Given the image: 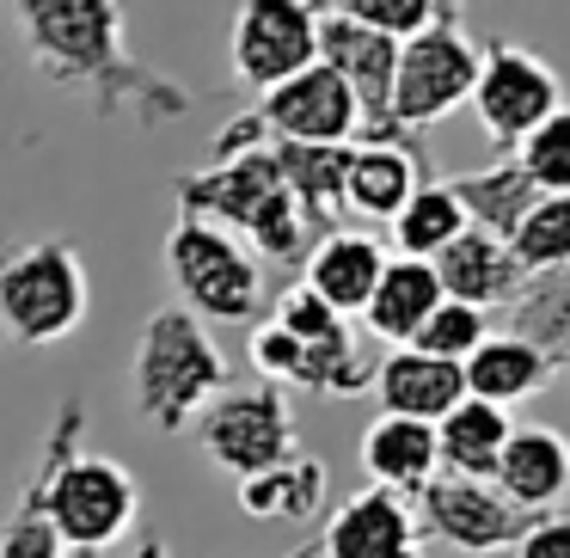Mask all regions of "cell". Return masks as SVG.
<instances>
[{"mask_svg": "<svg viewBox=\"0 0 570 558\" xmlns=\"http://www.w3.org/2000/svg\"><path fill=\"white\" fill-rule=\"evenodd\" d=\"M7 13H13L19 31H26L31 62H38L50 80L80 87V92H99L105 105H124V99H141V92H148V105L160 117L185 111V92H173V87L154 92V80L124 56V38H117V0H7Z\"/></svg>", "mask_w": 570, "mask_h": 558, "instance_id": "6da1fadb", "label": "cell"}, {"mask_svg": "<svg viewBox=\"0 0 570 558\" xmlns=\"http://www.w3.org/2000/svg\"><path fill=\"white\" fill-rule=\"evenodd\" d=\"M80 430H87V411L68 405L38 454L31 491H38V509L56 528L62 552H105V546L129 540V528L141 521V484L124 460L80 448Z\"/></svg>", "mask_w": 570, "mask_h": 558, "instance_id": "7a4b0ae2", "label": "cell"}, {"mask_svg": "<svg viewBox=\"0 0 570 558\" xmlns=\"http://www.w3.org/2000/svg\"><path fill=\"white\" fill-rule=\"evenodd\" d=\"M227 386V356L209 337V320H197L190 307H160L148 313L129 356V393H136V418L154 430L178 435L190 430L203 405Z\"/></svg>", "mask_w": 570, "mask_h": 558, "instance_id": "3957f363", "label": "cell"}, {"mask_svg": "<svg viewBox=\"0 0 570 558\" xmlns=\"http://www.w3.org/2000/svg\"><path fill=\"white\" fill-rule=\"evenodd\" d=\"M178 203H185V215H203V222L239 234L258 258L295 264L307 252V222H301L283 173H276V154L264 148L222 154L209 173L178 185Z\"/></svg>", "mask_w": 570, "mask_h": 558, "instance_id": "277c9868", "label": "cell"}, {"mask_svg": "<svg viewBox=\"0 0 570 558\" xmlns=\"http://www.w3.org/2000/svg\"><path fill=\"white\" fill-rule=\"evenodd\" d=\"M92 283L68 239H31L0 252V337L19 350L62 344L87 325Z\"/></svg>", "mask_w": 570, "mask_h": 558, "instance_id": "5b68a950", "label": "cell"}, {"mask_svg": "<svg viewBox=\"0 0 570 558\" xmlns=\"http://www.w3.org/2000/svg\"><path fill=\"white\" fill-rule=\"evenodd\" d=\"M166 276L185 295L197 320L215 325H252L264 313V258L239 234L178 209L166 234Z\"/></svg>", "mask_w": 570, "mask_h": 558, "instance_id": "8992f818", "label": "cell"}, {"mask_svg": "<svg viewBox=\"0 0 570 558\" xmlns=\"http://www.w3.org/2000/svg\"><path fill=\"white\" fill-rule=\"evenodd\" d=\"M190 435H197V448L209 454V467H222L227 479H252V472L301 454L288 386H271V381L222 386V393L190 418Z\"/></svg>", "mask_w": 570, "mask_h": 558, "instance_id": "52a82bcc", "label": "cell"}, {"mask_svg": "<svg viewBox=\"0 0 570 558\" xmlns=\"http://www.w3.org/2000/svg\"><path fill=\"white\" fill-rule=\"evenodd\" d=\"M472 75H479V43H472L454 19H430L423 31H411V38L399 43L386 124H393V129L442 124L454 105H466Z\"/></svg>", "mask_w": 570, "mask_h": 558, "instance_id": "ba28073f", "label": "cell"}, {"mask_svg": "<svg viewBox=\"0 0 570 558\" xmlns=\"http://www.w3.org/2000/svg\"><path fill=\"white\" fill-rule=\"evenodd\" d=\"M227 50H234L239 87H283L288 75L320 62V0H239Z\"/></svg>", "mask_w": 570, "mask_h": 558, "instance_id": "9c48e42d", "label": "cell"}, {"mask_svg": "<svg viewBox=\"0 0 570 558\" xmlns=\"http://www.w3.org/2000/svg\"><path fill=\"white\" fill-rule=\"evenodd\" d=\"M466 105L497 148H515L540 117H552L558 105H564V87H558V75L533 50H521V43H491V50H479V75H472Z\"/></svg>", "mask_w": 570, "mask_h": 558, "instance_id": "30bf717a", "label": "cell"}, {"mask_svg": "<svg viewBox=\"0 0 570 558\" xmlns=\"http://www.w3.org/2000/svg\"><path fill=\"white\" fill-rule=\"evenodd\" d=\"M411 516H417V533L454 546L466 558H491V552H509L521 533V509L497 491L491 479H466V472H435L417 497H411Z\"/></svg>", "mask_w": 570, "mask_h": 558, "instance_id": "8fae6325", "label": "cell"}, {"mask_svg": "<svg viewBox=\"0 0 570 558\" xmlns=\"http://www.w3.org/2000/svg\"><path fill=\"white\" fill-rule=\"evenodd\" d=\"M258 124L276 141H307V148H350V136L362 129V111L350 99V87L325 62H307L301 75H288L283 87L264 92Z\"/></svg>", "mask_w": 570, "mask_h": 558, "instance_id": "7c38bea8", "label": "cell"}, {"mask_svg": "<svg viewBox=\"0 0 570 558\" xmlns=\"http://www.w3.org/2000/svg\"><path fill=\"white\" fill-rule=\"evenodd\" d=\"M320 62L350 87V99H356V111H362V129H368V136H393L386 99H393L399 43L381 38V31H368V26H356V19H344V13H332V19H320Z\"/></svg>", "mask_w": 570, "mask_h": 558, "instance_id": "4fadbf2b", "label": "cell"}, {"mask_svg": "<svg viewBox=\"0 0 570 558\" xmlns=\"http://www.w3.org/2000/svg\"><path fill=\"white\" fill-rule=\"evenodd\" d=\"M491 484L521 509V516H546V509H564L570 497V435L552 423H515L497 454Z\"/></svg>", "mask_w": 570, "mask_h": 558, "instance_id": "5bb4252c", "label": "cell"}, {"mask_svg": "<svg viewBox=\"0 0 570 558\" xmlns=\"http://www.w3.org/2000/svg\"><path fill=\"white\" fill-rule=\"evenodd\" d=\"M320 558H423L417 546V516L399 491H356L350 503H337V516L320 533Z\"/></svg>", "mask_w": 570, "mask_h": 558, "instance_id": "9a60e30c", "label": "cell"}, {"mask_svg": "<svg viewBox=\"0 0 570 558\" xmlns=\"http://www.w3.org/2000/svg\"><path fill=\"white\" fill-rule=\"evenodd\" d=\"M552 374H558V356L546 344H533L528 332H484V344H472L466 362H460L466 393L491 399V405H503V411H515L521 399H533Z\"/></svg>", "mask_w": 570, "mask_h": 558, "instance_id": "2e32d148", "label": "cell"}, {"mask_svg": "<svg viewBox=\"0 0 570 558\" xmlns=\"http://www.w3.org/2000/svg\"><path fill=\"white\" fill-rule=\"evenodd\" d=\"M368 386H374V399H381V411H393V418H417V423H435L454 399H466L460 362L430 356V350H417V344L386 350V356L374 362Z\"/></svg>", "mask_w": 570, "mask_h": 558, "instance_id": "e0dca14e", "label": "cell"}, {"mask_svg": "<svg viewBox=\"0 0 570 558\" xmlns=\"http://www.w3.org/2000/svg\"><path fill=\"white\" fill-rule=\"evenodd\" d=\"M417 154L399 148L393 136H368L356 148H344V215H362V222H393L405 209V197L417 190Z\"/></svg>", "mask_w": 570, "mask_h": 558, "instance_id": "ac0fdd59", "label": "cell"}, {"mask_svg": "<svg viewBox=\"0 0 570 558\" xmlns=\"http://www.w3.org/2000/svg\"><path fill=\"white\" fill-rule=\"evenodd\" d=\"M430 264H435L442 295L472 301V307H484V313L503 307V301H521V288H528V271H521L503 239L484 234V227H466V234H460L454 246H442Z\"/></svg>", "mask_w": 570, "mask_h": 558, "instance_id": "d6986e66", "label": "cell"}, {"mask_svg": "<svg viewBox=\"0 0 570 558\" xmlns=\"http://www.w3.org/2000/svg\"><path fill=\"white\" fill-rule=\"evenodd\" d=\"M381 264H386V246L374 234H362V227H325L307 252V276H301V283H307L332 313L356 320L368 288H374V276H381Z\"/></svg>", "mask_w": 570, "mask_h": 558, "instance_id": "ffe728a7", "label": "cell"}, {"mask_svg": "<svg viewBox=\"0 0 570 558\" xmlns=\"http://www.w3.org/2000/svg\"><path fill=\"white\" fill-rule=\"evenodd\" d=\"M435 301H442V283H435V264L430 258H399V252H386L381 276H374L368 301H362L356 320L368 325L381 344H411L417 337V325L435 313Z\"/></svg>", "mask_w": 570, "mask_h": 558, "instance_id": "44dd1931", "label": "cell"}, {"mask_svg": "<svg viewBox=\"0 0 570 558\" xmlns=\"http://www.w3.org/2000/svg\"><path fill=\"white\" fill-rule=\"evenodd\" d=\"M362 472H368V484L399 491L411 503V497L442 472V454H435V423L381 411V418L362 430Z\"/></svg>", "mask_w": 570, "mask_h": 558, "instance_id": "7402d4cb", "label": "cell"}, {"mask_svg": "<svg viewBox=\"0 0 570 558\" xmlns=\"http://www.w3.org/2000/svg\"><path fill=\"white\" fill-rule=\"evenodd\" d=\"M239 509L252 521H283V528H307L313 516L325 509V460L320 454H288L276 467L239 479Z\"/></svg>", "mask_w": 570, "mask_h": 558, "instance_id": "603a6c76", "label": "cell"}, {"mask_svg": "<svg viewBox=\"0 0 570 558\" xmlns=\"http://www.w3.org/2000/svg\"><path fill=\"white\" fill-rule=\"evenodd\" d=\"M509 430H515V418H509L503 405H491V399H454V405L435 418V454H442V472H466V479H491L497 472V454H503Z\"/></svg>", "mask_w": 570, "mask_h": 558, "instance_id": "cb8c5ba5", "label": "cell"}, {"mask_svg": "<svg viewBox=\"0 0 570 558\" xmlns=\"http://www.w3.org/2000/svg\"><path fill=\"white\" fill-rule=\"evenodd\" d=\"M276 173H283L288 197H295L301 222L307 227H332L344 215V148H307V141H276Z\"/></svg>", "mask_w": 570, "mask_h": 558, "instance_id": "d4e9b609", "label": "cell"}, {"mask_svg": "<svg viewBox=\"0 0 570 558\" xmlns=\"http://www.w3.org/2000/svg\"><path fill=\"white\" fill-rule=\"evenodd\" d=\"M386 227H393L399 258H435L442 246H454V239L466 234L472 215H466V203H460L454 185H417L405 197V209H399Z\"/></svg>", "mask_w": 570, "mask_h": 558, "instance_id": "484cf974", "label": "cell"}, {"mask_svg": "<svg viewBox=\"0 0 570 558\" xmlns=\"http://www.w3.org/2000/svg\"><path fill=\"white\" fill-rule=\"evenodd\" d=\"M503 246L528 276H564L570 271V197H546L540 190V197L515 215Z\"/></svg>", "mask_w": 570, "mask_h": 558, "instance_id": "4316f807", "label": "cell"}, {"mask_svg": "<svg viewBox=\"0 0 570 558\" xmlns=\"http://www.w3.org/2000/svg\"><path fill=\"white\" fill-rule=\"evenodd\" d=\"M515 173L546 197H570V105H558L515 141Z\"/></svg>", "mask_w": 570, "mask_h": 558, "instance_id": "83f0119b", "label": "cell"}, {"mask_svg": "<svg viewBox=\"0 0 570 558\" xmlns=\"http://www.w3.org/2000/svg\"><path fill=\"white\" fill-rule=\"evenodd\" d=\"M460 203H466V215H472V227H484V234H497L503 239L509 227H515V215L528 209L533 197H540V190L528 185V178L515 173V166H497V173H479V178H460Z\"/></svg>", "mask_w": 570, "mask_h": 558, "instance_id": "f1b7e54d", "label": "cell"}, {"mask_svg": "<svg viewBox=\"0 0 570 558\" xmlns=\"http://www.w3.org/2000/svg\"><path fill=\"white\" fill-rule=\"evenodd\" d=\"M484 332H491L484 307H472V301L442 295V301H435V313L417 325V337H411V344H417V350H430V356L466 362V350H472V344H484Z\"/></svg>", "mask_w": 570, "mask_h": 558, "instance_id": "f546056e", "label": "cell"}, {"mask_svg": "<svg viewBox=\"0 0 570 558\" xmlns=\"http://www.w3.org/2000/svg\"><path fill=\"white\" fill-rule=\"evenodd\" d=\"M271 320L283 325L288 337H301L307 350H325V344H344V337H350V320H344V313H332V307H325V301L313 295L307 283H295L288 295H276Z\"/></svg>", "mask_w": 570, "mask_h": 558, "instance_id": "4dcf8cb0", "label": "cell"}, {"mask_svg": "<svg viewBox=\"0 0 570 558\" xmlns=\"http://www.w3.org/2000/svg\"><path fill=\"white\" fill-rule=\"evenodd\" d=\"M0 558H62V540H56V528L43 521L31 484L13 497V509L0 521Z\"/></svg>", "mask_w": 570, "mask_h": 558, "instance_id": "1f68e13d", "label": "cell"}, {"mask_svg": "<svg viewBox=\"0 0 570 558\" xmlns=\"http://www.w3.org/2000/svg\"><path fill=\"white\" fill-rule=\"evenodd\" d=\"M337 13L368 26V31H381V38H393V43H405L411 31L442 19V0H337Z\"/></svg>", "mask_w": 570, "mask_h": 558, "instance_id": "d6a6232c", "label": "cell"}, {"mask_svg": "<svg viewBox=\"0 0 570 558\" xmlns=\"http://www.w3.org/2000/svg\"><path fill=\"white\" fill-rule=\"evenodd\" d=\"M252 369H258V381L271 386H301V374H307V344L301 337H288L276 320H258L252 325Z\"/></svg>", "mask_w": 570, "mask_h": 558, "instance_id": "836d02e7", "label": "cell"}, {"mask_svg": "<svg viewBox=\"0 0 570 558\" xmlns=\"http://www.w3.org/2000/svg\"><path fill=\"white\" fill-rule=\"evenodd\" d=\"M509 558H570V509H546V516H528L509 546Z\"/></svg>", "mask_w": 570, "mask_h": 558, "instance_id": "e575fe53", "label": "cell"}, {"mask_svg": "<svg viewBox=\"0 0 570 558\" xmlns=\"http://www.w3.org/2000/svg\"><path fill=\"white\" fill-rule=\"evenodd\" d=\"M129 558H173V552H166V540H160V533H141V540L129 546Z\"/></svg>", "mask_w": 570, "mask_h": 558, "instance_id": "d590c367", "label": "cell"}, {"mask_svg": "<svg viewBox=\"0 0 570 558\" xmlns=\"http://www.w3.org/2000/svg\"><path fill=\"white\" fill-rule=\"evenodd\" d=\"M288 558H320V540H313V546H295Z\"/></svg>", "mask_w": 570, "mask_h": 558, "instance_id": "8d00e7d4", "label": "cell"}, {"mask_svg": "<svg viewBox=\"0 0 570 558\" xmlns=\"http://www.w3.org/2000/svg\"><path fill=\"white\" fill-rule=\"evenodd\" d=\"M75 558H99V552H75Z\"/></svg>", "mask_w": 570, "mask_h": 558, "instance_id": "74e56055", "label": "cell"}, {"mask_svg": "<svg viewBox=\"0 0 570 558\" xmlns=\"http://www.w3.org/2000/svg\"><path fill=\"white\" fill-rule=\"evenodd\" d=\"M564 369H570V362H564Z\"/></svg>", "mask_w": 570, "mask_h": 558, "instance_id": "f35d334b", "label": "cell"}]
</instances>
